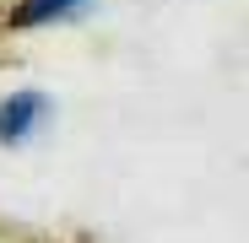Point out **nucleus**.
I'll list each match as a JSON object with an SVG mask.
<instances>
[{"instance_id": "f257e3e1", "label": "nucleus", "mask_w": 249, "mask_h": 243, "mask_svg": "<svg viewBox=\"0 0 249 243\" xmlns=\"http://www.w3.org/2000/svg\"><path fill=\"white\" fill-rule=\"evenodd\" d=\"M44 119H49V97L38 87L6 92V97H0V146H27Z\"/></svg>"}, {"instance_id": "f03ea898", "label": "nucleus", "mask_w": 249, "mask_h": 243, "mask_svg": "<svg viewBox=\"0 0 249 243\" xmlns=\"http://www.w3.org/2000/svg\"><path fill=\"white\" fill-rule=\"evenodd\" d=\"M92 0H11L0 11V27L6 32H38V27H54V22H71L81 16Z\"/></svg>"}]
</instances>
